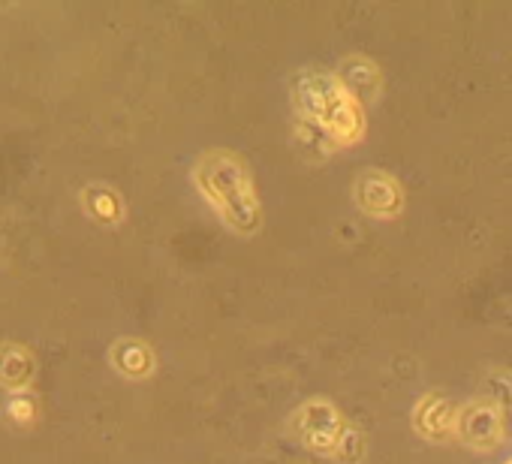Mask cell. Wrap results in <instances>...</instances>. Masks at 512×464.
I'll use <instances>...</instances> for the list:
<instances>
[{"mask_svg":"<svg viewBox=\"0 0 512 464\" xmlns=\"http://www.w3.org/2000/svg\"><path fill=\"white\" fill-rule=\"evenodd\" d=\"M202 196L235 232H253L260 226V202H256L247 166L226 151H211L193 172Z\"/></svg>","mask_w":512,"mask_h":464,"instance_id":"6da1fadb","label":"cell"},{"mask_svg":"<svg viewBox=\"0 0 512 464\" xmlns=\"http://www.w3.org/2000/svg\"><path fill=\"white\" fill-rule=\"evenodd\" d=\"M299 106L314 124L335 133L338 139H353L362 130L356 103L350 94L326 73H311L299 79Z\"/></svg>","mask_w":512,"mask_h":464,"instance_id":"7a4b0ae2","label":"cell"},{"mask_svg":"<svg viewBox=\"0 0 512 464\" xmlns=\"http://www.w3.org/2000/svg\"><path fill=\"white\" fill-rule=\"evenodd\" d=\"M299 431L302 437L317 446V449H332L341 446V431H344V419L329 407V404H311L302 410L299 416Z\"/></svg>","mask_w":512,"mask_h":464,"instance_id":"3957f363","label":"cell"},{"mask_svg":"<svg viewBox=\"0 0 512 464\" xmlns=\"http://www.w3.org/2000/svg\"><path fill=\"white\" fill-rule=\"evenodd\" d=\"M359 205L371 214H392L401 205V190L392 178L371 172L359 181Z\"/></svg>","mask_w":512,"mask_h":464,"instance_id":"277c9868","label":"cell"},{"mask_svg":"<svg viewBox=\"0 0 512 464\" xmlns=\"http://www.w3.org/2000/svg\"><path fill=\"white\" fill-rule=\"evenodd\" d=\"M127 350H130V356H124V353H118V350H115L118 368H124V371H130V374H142L145 368H151V353H148L142 344L127 341Z\"/></svg>","mask_w":512,"mask_h":464,"instance_id":"5b68a950","label":"cell"}]
</instances>
